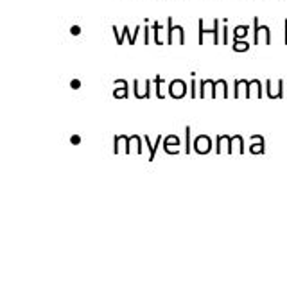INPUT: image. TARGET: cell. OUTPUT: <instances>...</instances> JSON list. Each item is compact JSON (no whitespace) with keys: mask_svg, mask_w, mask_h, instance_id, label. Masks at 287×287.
I'll return each mask as SVG.
<instances>
[{"mask_svg":"<svg viewBox=\"0 0 287 287\" xmlns=\"http://www.w3.org/2000/svg\"><path fill=\"white\" fill-rule=\"evenodd\" d=\"M174 40H178L179 45H185V29L181 25L173 24V16H169L167 20V43L173 45Z\"/></svg>","mask_w":287,"mask_h":287,"instance_id":"obj_1","label":"cell"},{"mask_svg":"<svg viewBox=\"0 0 287 287\" xmlns=\"http://www.w3.org/2000/svg\"><path fill=\"white\" fill-rule=\"evenodd\" d=\"M188 92V86L183 79H174L169 83V95L173 99H183Z\"/></svg>","mask_w":287,"mask_h":287,"instance_id":"obj_2","label":"cell"},{"mask_svg":"<svg viewBox=\"0 0 287 287\" xmlns=\"http://www.w3.org/2000/svg\"><path fill=\"white\" fill-rule=\"evenodd\" d=\"M192 149L198 154H208L212 151V139L208 135H198L192 142Z\"/></svg>","mask_w":287,"mask_h":287,"instance_id":"obj_3","label":"cell"},{"mask_svg":"<svg viewBox=\"0 0 287 287\" xmlns=\"http://www.w3.org/2000/svg\"><path fill=\"white\" fill-rule=\"evenodd\" d=\"M151 84H153V81L145 79L144 81V88H140V81L135 79L133 81L135 97H137V99H149V97H151Z\"/></svg>","mask_w":287,"mask_h":287,"instance_id":"obj_4","label":"cell"},{"mask_svg":"<svg viewBox=\"0 0 287 287\" xmlns=\"http://www.w3.org/2000/svg\"><path fill=\"white\" fill-rule=\"evenodd\" d=\"M164 149L167 154H179V139L176 135H169L164 139Z\"/></svg>","mask_w":287,"mask_h":287,"instance_id":"obj_5","label":"cell"},{"mask_svg":"<svg viewBox=\"0 0 287 287\" xmlns=\"http://www.w3.org/2000/svg\"><path fill=\"white\" fill-rule=\"evenodd\" d=\"M214 86H215V81H212V79L199 81V97H201V99L212 97L214 99Z\"/></svg>","mask_w":287,"mask_h":287,"instance_id":"obj_6","label":"cell"},{"mask_svg":"<svg viewBox=\"0 0 287 287\" xmlns=\"http://www.w3.org/2000/svg\"><path fill=\"white\" fill-rule=\"evenodd\" d=\"M113 86H117V88L113 90V97H115V99H128V97H129L128 81H126V79H117L113 83Z\"/></svg>","mask_w":287,"mask_h":287,"instance_id":"obj_7","label":"cell"},{"mask_svg":"<svg viewBox=\"0 0 287 287\" xmlns=\"http://www.w3.org/2000/svg\"><path fill=\"white\" fill-rule=\"evenodd\" d=\"M128 140L129 137L128 135H117L113 139V153L115 154H120V153H126L128 154Z\"/></svg>","mask_w":287,"mask_h":287,"instance_id":"obj_8","label":"cell"},{"mask_svg":"<svg viewBox=\"0 0 287 287\" xmlns=\"http://www.w3.org/2000/svg\"><path fill=\"white\" fill-rule=\"evenodd\" d=\"M128 154H142V139L139 135H131L128 140Z\"/></svg>","mask_w":287,"mask_h":287,"instance_id":"obj_9","label":"cell"},{"mask_svg":"<svg viewBox=\"0 0 287 287\" xmlns=\"http://www.w3.org/2000/svg\"><path fill=\"white\" fill-rule=\"evenodd\" d=\"M228 97V84L224 79L215 81V86H214V99H226Z\"/></svg>","mask_w":287,"mask_h":287,"instance_id":"obj_10","label":"cell"},{"mask_svg":"<svg viewBox=\"0 0 287 287\" xmlns=\"http://www.w3.org/2000/svg\"><path fill=\"white\" fill-rule=\"evenodd\" d=\"M160 140H162V135H158V137H156V142H154V144L151 142V139H149L147 135H144V142H145V145L149 147V162H153L154 156H156V149H158Z\"/></svg>","mask_w":287,"mask_h":287,"instance_id":"obj_11","label":"cell"},{"mask_svg":"<svg viewBox=\"0 0 287 287\" xmlns=\"http://www.w3.org/2000/svg\"><path fill=\"white\" fill-rule=\"evenodd\" d=\"M243 137L241 135H235V137H230V147H228V153H243Z\"/></svg>","mask_w":287,"mask_h":287,"instance_id":"obj_12","label":"cell"},{"mask_svg":"<svg viewBox=\"0 0 287 287\" xmlns=\"http://www.w3.org/2000/svg\"><path fill=\"white\" fill-rule=\"evenodd\" d=\"M111 31H113V35L117 36V43H119V45H122L126 38H129V41H131V38H133V33L129 31L128 25H126V27H124V29H122V33H119V29H117L115 25H113V27H111Z\"/></svg>","mask_w":287,"mask_h":287,"instance_id":"obj_13","label":"cell"},{"mask_svg":"<svg viewBox=\"0 0 287 287\" xmlns=\"http://www.w3.org/2000/svg\"><path fill=\"white\" fill-rule=\"evenodd\" d=\"M260 36H264L266 43H269V29H267V27H260L258 22H257V18H255V43H258Z\"/></svg>","mask_w":287,"mask_h":287,"instance_id":"obj_14","label":"cell"},{"mask_svg":"<svg viewBox=\"0 0 287 287\" xmlns=\"http://www.w3.org/2000/svg\"><path fill=\"white\" fill-rule=\"evenodd\" d=\"M226 144H228V147H230V137H228V135H217V137H215V153L223 154Z\"/></svg>","mask_w":287,"mask_h":287,"instance_id":"obj_15","label":"cell"},{"mask_svg":"<svg viewBox=\"0 0 287 287\" xmlns=\"http://www.w3.org/2000/svg\"><path fill=\"white\" fill-rule=\"evenodd\" d=\"M198 25H199V45H203L205 36H207V35H212L214 36V27H212V29H205V20H203V18H199Z\"/></svg>","mask_w":287,"mask_h":287,"instance_id":"obj_16","label":"cell"},{"mask_svg":"<svg viewBox=\"0 0 287 287\" xmlns=\"http://www.w3.org/2000/svg\"><path fill=\"white\" fill-rule=\"evenodd\" d=\"M153 83L156 84V97H158V99H165V94H164V90H162V86H164V77H162V75H156V79H154Z\"/></svg>","mask_w":287,"mask_h":287,"instance_id":"obj_17","label":"cell"},{"mask_svg":"<svg viewBox=\"0 0 287 287\" xmlns=\"http://www.w3.org/2000/svg\"><path fill=\"white\" fill-rule=\"evenodd\" d=\"M151 29H153V36H154V43L162 45V40H160V33H162V25L158 22H153L151 24Z\"/></svg>","mask_w":287,"mask_h":287,"instance_id":"obj_18","label":"cell"},{"mask_svg":"<svg viewBox=\"0 0 287 287\" xmlns=\"http://www.w3.org/2000/svg\"><path fill=\"white\" fill-rule=\"evenodd\" d=\"M250 49V45L246 43V41H241L239 38H233V50L235 52H244V50H248Z\"/></svg>","mask_w":287,"mask_h":287,"instance_id":"obj_19","label":"cell"},{"mask_svg":"<svg viewBox=\"0 0 287 287\" xmlns=\"http://www.w3.org/2000/svg\"><path fill=\"white\" fill-rule=\"evenodd\" d=\"M255 92H257V95H260V84H258V81H251V83L248 84V97H253L255 95Z\"/></svg>","mask_w":287,"mask_h":287,"instance_id":"obj_20","label":"cell"},{"mask_svg":"<svg viewBox=\"0 0 287 287\" xmlns=\"http://www.w3.org/2000/svg\"><path fill=\"white\" fill-rule=\"evenodd\" d=\"M192 151V139H190V126L185 128V153H190Z\"/></svg>","mask_w":287,"mask_h":287,"instance_id":"obj_21","label":"cell"},{"mask_svg":"<svg viewBox=\"0 0 287 287\" xmlns=\"http://www.w3.org/2000/svg\"><path fill=\"white\" fill-rule=\"evenodd\" d=\"M219 25H221V20L219 18H214V45H219V41H221V38H219Z\"/></svg>","mask_w":287,"mask_h":287,"instance_id":"obj_22","label":"cell"},{"mask_svg":"<svg viewBox=\"0 0 287 287\" xmlns=\"http://www.w3.org/2000/svg\"><path fill=\"white\" fill-rule=\"evenodd\" d=\"M246 35H248L246 25H237V27L233 29V38H239V40H241V38H244Z\"/></svg>","mask_w":287,"mask_h":287,"instance_id":"obj_23","label":"cell"},{"mask_svg":"<svg viewBox=\"0 0 287 287\" xmlns=\"http://www.w3.org/2000/svg\"><path fill=\"white\" fill-rule=\"evenodd\" d=\"M248 84H250V83H246V81H235V94H233V97H235V99H239V97H241V88H246Z\"/></svg>","mask_w":287,"mask_h":287,"instance_id":"obj_24","label":"cell"},{"mask_svg":"<svg viewBox=\"0 0 287 287\" xmlns=\"http://www.w3.org/2000/svg\"><path fill=\"white\" fill-rule=\"evenodd\" d=\"M196 88H198V83H196V77L192 75V81H190V97H192V99H196V97H198V92H196Z\"/></svg>","mask_w":287,"mask_h":287,"instance_id":"obj_25","label":"cell"},{"mask_svg":"<svg viewBox=\"0 0 287 287\" xmlns=\"http://www.w3.org/2000/svg\"><path fill=\"white\" fill-rule=\"evenodd\" d=\"M223 24H224V27H223V43L228 45V20L226 18L223 20Z\"/></svg>","mask_w":287,"mask_h":287,"instance_id":"obj_26","label":"cell"},{"mask_svg":"<svg viewBox=\"0 0 287 287\" xmlns=\"http://www.w3.org/2000/svg\"><path fill=\"white\" fill-rule=\"evenodd\" d=\"M151 33H153V29H151V27H145V29H144V35H145L144 41H145V45H149V41H151Z\"/></svg>","mask_w":287,"mask_h":287,"instance_id":"obj_27","label":"cell"},{"mask_svg":"<svg viewBox=\"0 0 287 287\" xmlns=\"http://www.w3.org/2000/svg\"><path fill=\"white\" fill-rule=\"evenodd\" d=\"M140 31H142V27H140V25H137V29L133 31V38H131V41H129V45H135V43H137V36L140 35Z\"/></svg>","mask_w":287,"mask_h":287,"instance_id":"obj_28","label":"cell"},{"mask_svg":"<svg viewBox=\"0 0 287 287\" xmlns=\"http://www.w3.org/2000/svg\"><path fill=\"white\" fill-rule=\"evenodd\" d=\"M70 86H72V90H79L81 88V81L79 79H72L70 81Z\"/></svg>","mask_w":287,"mask_h":287,"instance_id":"obj_29","label":"cell"},{"mask_svg":"<svg viewBox=\"0 0 287 287\" xmlns=\"http://www.w3.org/2000/svg\"><path fill=\"white\" fill-rule=\"evenodd\" d=\"M70 33H72L74 36L81 35V27H79V25H72V27H70Z\"/></svg>","mask_w":287,"mask_h":287,"instance_id":"obj_30","label":"cell"},{"mask_svg":"<svg viewBox=\"0 0 287 287\" xmlns=\"http://www.w3.org/2000/svg\"><path fill=\"white\" fill-rule=\"evenodd\" d=\"M70 142L77 145V144H81V137H79V135H72V137H70Z\"/></svg>","mask_w":287,"mask_h":287,"instance_id":"obj_31","label":"cell"},{"mask_svg":"<svg viewBox=\"0 0 287 287\" xmlns=\"http://www.w3.org/2000/svg\"><path fill=\"white\" fill-rule=\"evenodd\" d=\"M251 153H262V145H251Z\"/></svg>","mask_w":287,"mask_h":287,"instance_id":"obj_32","label":"cell"}]
</instances>
